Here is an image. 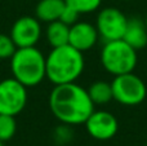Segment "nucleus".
<instances>
[{
	"mask_svg": "<svg viewBox=\"0 0 147 146\" xmlns=\"http://www.w3.org/2000/svg\"><path fill=\"white\" fill-rule=\"evenodd\" d=\"M0 146H4V142L3 141H0Z\"/></svg>",
	"mask_w": 147,
	"mask_h": 146,
	"instance_id": "21",
	"label": "nucleus"
},
{
	"mask_svg": "<svg viewBox=\"0 0 147 146\" xmlns=\"http://www.w3.org/2000/svg\"><path fill=\"white\" fill-rule=\"evenodd\" d=\"M111 87L114 100L123 106H138L147 96L145 82L133 72L114 76Z\"/></svg>",
	"mask_w": 147,
	"mask_h": 146,
	"instance_id": "5",
	"label": "nucleus"
},
{
	"mask_svg": "<svg viewBox=\"0 0 147 146\" xmlns=\"http://www.w3.org/2000/svg\"><path fill=\"white\" fill-rule=\"evenodd\" d=\"M16 51H17V47L13 43L10 35L0 34V59H10Z\"/></svg>",
	"mask_w": 147,
	"mask_h": 146,
	"instance_id": "18",
	"label": "nucleus"
},
{
	"mask_svg": "<svg viewBox=\"0 0 147 146\" xmlns=\"http://www.w3.org/2000/svg\"><path fill=\"white\" fill-rule=\"evenodd\" d=\"M74 129L72 126H69V124H63L61 123L58 127H56L53 131V140L57 145L63 146L67 145L74 140Z\"/></svg>",
	"mask_w": 147,
	"mask_h": 146,
	"instance_id": "17",
	"label": "nucleus"
},
{
	"mask_svg": "<svg viewBox=\"0 0 147 146\" xmlns=\"http://www.w3.org/2000/svg\"><path fill=\"white\" fill-rule=\"evenodd\" d=\"M146 146H147V140H146Z\"/></svg>",
	"mask_w": 147,
	"mask_h": 146,
	"instance_id": "22",
	"label": "nucleus"
},
{
	"mask_svg": "<svg viewBox=\"0 0 147 146\" xmlns=\"http://www.w3.org/2000/svg\"><path fill=\"white\" fill-rule=\"evenodd\" d=\"M17 132L16 116L0 114V141L7 142L14 137Z\"/></svg>",
	"mask_w": 147,
	"mask_h": 146,
	"instance_id": "15",
	"label": "nucleus"
},
{
	"mask_svg": "<svg viewBox=\"0 0 147 146\" xmlns=\"http://www.w3.org/2000/svg\"><path fill=\"white\" fill-rule=\"evenodd\" d=\"M88 93L94 105H106L111 100H114L111 83L105 82V80L93 82L88 88Z\"/></svg>",
	"mask_w": 147,
	"mask_h": 146,
	"instance_id": "14",
	"label": "nucleus"
},
{
	"mask_svg": "<svg viewBox=\"0 0 147 146\" xmlns=\"http://www.w3.org/2000/svg\"><path fill=\"white\" fill-rule=\"evenodd\" d=\"M84 67V53L70 44L52 48L45 56L47 79L53 85L76 82L83 74Z\"/></svg>",
	"mask_w": 147,
	"mask_h": 146,
	"instance_id": "2",
	"label": "nucleus"
},
{
	"mask_svg": "<svg viewBox=\"0 0 147 146\" xmlns=\"http://www.w3.org/2000/svg\"><path fill=\"white\" fill-rule=\"evenodd\" d=\"M123 40L138 51L147 45V27L145 21L140 18H129Z\"/></svg>",
	"mask_w": 147,
	"mask_h": 146,
	"instance_id": "11",
	"label": "nucleus"
},
{
	"mask_svg": "<svg viewBox=\"0 0 147 146\" xmlns=\"http://www.w3.org/2000/svg\"><path fill=\"white\" fill-rule=\"evenodd\" d=\"M65 3L74 8L79 14H89L99 9L102 0H65Z\"/></svg>",
	"mask_w": 147,
	"mask_h": 146,
	"instance_id": "16",
	"label": "nucleus"
},
{
	"mask_svg": "<svg viewBox=\"0 0 147 146\" xmlns=\"http://www.w3.org/2000/svg\"><path fill=\"white\" fill-rule=\"evenodd\" d=\"M48 103L54 118L69 126L84 124L96 106L88 89L76 82L54 85L49 93Z\"/></svg>",
	"mask_w": 147,
	"mask_h": 146,
	"instance_id": "1",
	"label": "nucleus"
},
{
	"mask_svg": "<svg viewBox=\"0 0 147 146\" xmlns=\"http://www.w3.org/2000/svg\"><path fill=\"white\" fill-rule=\"evenodd\" d=\"M65 5V0H39L35 8V16L40 22L51 23L59 20Z\"/></svg>",
	"mask_w": 147,
	"mask_h": 146,
	"instance_id": "12",
	"label": "nucleus"
},
{
	"mask_svg": "<svg viewBox=\"0 0 147 146\" xmlns=\"http://www.w3.org/2000/svg\"><path fill=\"white\" fill-rule=\"evenodd\" d=\"M79 17H80V14H79L74 8L69 7V5L66 4L65 8H63V10H62V13H61L59 21H62L63 23H66L67 26H72L74 23H76L79 21Z\"/></svg>",
	"mask_w": 147,
	"mask_h": 146,
	"instance_id": "19",
	"label": "nucleus"
},
{
	"mask_svg": "<svg viewBox=\"0 0 147 146\" xmlns=\"http://www.w3.org/2000/svg\"><path fill=\"white\" fill-rule=\"evenodd\" d=\"M41 22L32 16H22L12 25L10 38L17 48L36 47L41 38Z\"/></svg>",
	"mask_w": 147,
	"mask_h": 146,
	"instance_id": "8",
	"label": "nucleus"
},
{
	"mask_svg": "<svg viewBox=\"0 0 147 146\" xmlns=\"http://www.w3.org/2000/svg\"><path fill=\"white\" fill-rule=\"evenodd\" d=\"M10 71L25 87H36L47 78L45 56L36 47L17 48L10 57Z\"/></svg>",
	"mask_w": 147,
	"mask_h": 146,
	"instance_id": "3",
	"label": "nucleus"
},
{
	"mask_svg": "<svg viewBox=\"0 0 147 146\" xmlns=\"http://www.w3.org/2000/svg\"><path fill=\"white\" fill-rule=\"evenodd\" d=\"M129 18L120 9L115 7L103 8L98 12L96 18V28L99 39L103 41L123 39Z\"/></svg>",
	"mask_w": 147,
	"mask_h": 146,
	"instance_id": "7",
	"label": "nucleus"
},
{
	"mask_svg": "<svg viewBox=\"0 0 147 146\" xmlns=\"http://www.w3.org/2000/svg\"><path fill=\"white\" fill-rule=\"evenodd\" d=\"M99 58L102 67L114 76L133 72L138 62L137 51L123 39L105 41Z\"/></svg>",
	"mask_w": 147,
	"mask_h": 146,
	"instance_id": "4",
	"label": "nucleus"
},
{
	"mask_svg": "<svg viewBox=\"0 0 147 146\" xmlns=\"http://www.w3.org/2000/svg\"><path fill=\"white\" fill-rule=\"evenodd\" d=\"M84 124L89 136L98 141L114 139L119 131V122L116 116L106 110H94Z\"/></svg>",
	"mask_w": 147,
	"mask_h": 146,
	"instance_id": "9",
	"label": "nucleus"
},
{
	"mask_svg": "<svg viewBox=\"0 0 147 146\" xmlns=\"http://www.w3.org/2000/svg\"><path fill=\"white\" fill-rule=\"evenodd\" d=\"M27 87L14 78L0 82V114L16 116L27 105Z\"/></svg>",
	"mask_w": 147,
	"mask_h": 146,
	"instance_id": "6",
	"label": "nucleus"
},
{
	"mask_svg": "<svg viewBox=\"0 0 147 146\" xmlns=\"http://www.w3.org/2000/svg\"><path fill=\"white\" fill-rule=\"evenodd\" d=\"M145 23H146V27H147V13H146V17H145Z\"/></svg>",
	"mask_w": 147,
	"mask_h": 146,
	"instance_id": "20",
	"label": "nucleus"
},
{
	"mask_svg": "<svg viewBox=\"0 0 147 146\" xmlns=\"http://www.w3.org/2000/svg\"><path fill=\"white\" fill-rule=\"evenodd\" d=\"M69 36H70V26H67L62 21L57 20L48 23V27L45 30V38L52 48L69 44Z\"/></svg>",
	"mask_w": 147,
	"mask_h": 146,
	"instance_id": "13",
	"label": "nucleus"
},
{
	"mask_svg": "<svg viewBox=\"0 0 147 146\" xmlns=\"http://www.w3.org/2000/svg\"><path fill=\"white\" fill-rule=\"evenodd\" d=\"M98 39V31H97L96 26L92 25L90 22L78 21L72 26H70L69 44L83 53L93 48L97 44Z\"/></svg>",
	"mask_w": 147,
	"mask_h": 146,
	"instance_id": "10",
	"label": "nucleus"
}]
</instances>
